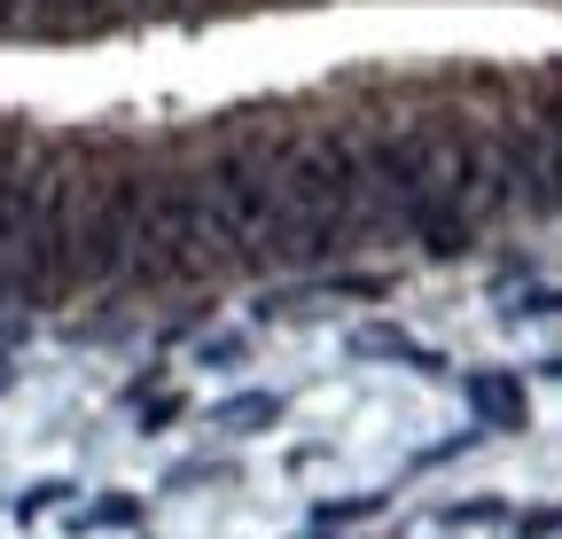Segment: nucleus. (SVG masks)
Returning <instances> with one entry per match:
<instances>
[{"mask_svg":"<svg viewBox=\"0 0 562 539\" xmlns=\"http://www.w3.org/2000/svg\"><path fill=\"white\" fill-rule=\"evenodd\" d=\"M220 258H227V250H220V227H211L203 180H157L149 195H140L125 274L157 282V290H180V282H203Z\"/></svg>","mask_w":562,"mask_h":539,"instance_id":"f257e3e1","label":"nucleus"},{"mask_svg":"<svg viewBox=\"0 0 562 539\" xmlns=\"http://www.w3.org/2000/svg\"><path fill=\"white\" fill-rule=\"evenodd\" d=\"M140 195H149V180H140V172H102V180H87L79 220H70V274H79V282H110V274H125Z\"/></svg>","mask_w":562,"mask_h":539,"instance_id":"f03ea898","label":"nucleus"},{"mask_svg":"<svg viewBox=\"0 0 562 539\" xmlns=\"http://www.w3.org/2000/svg\"><path fill=\"white\" fill-rule=\"evenodd\" d=\"M469 391H476V407H492V415H508V407H516V391H508V383H492V375L469 383Z\"/></svg>","mask_w":562,"mask_h":539,"instance_id":"7ed1b4c3","label":"nucleus"}]
</instances>
